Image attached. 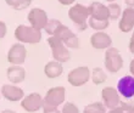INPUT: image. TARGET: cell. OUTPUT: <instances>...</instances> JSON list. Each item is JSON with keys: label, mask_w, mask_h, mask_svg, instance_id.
Returning <instances> with one entry per match:
<instances>
[{"label": "cell", "mask_w": 134, "mask_h": 113, "mask_svg": "<svg viewBox=\"0 0 134 113\" xmlns=\"http://www.w3.org/2000/svg\"><path fill=\"white\" fill-rule=\"evenodd\" d=\"M15 38L22 44H38L42 40V32L32 26L20 25L15 29Z\"/></svg>", "instance_id": "cell-1"}, {"label": "cell", "mask_w": 134, "mask_h": 113, "mask_svg": "<svg viewBox=\"0 0 134 113\" xmlns=\"http://www.w3.org/2000/svg\"><path fill=\"white\" fill-rule=\"evenodd\" d=\"M68 17L74 25L78 27L79 31H85L88 28V6H84L82 4H76L68 10Z\"/></svg>", "instance_id": "cell-2"}, {"label": "cell", "mask_w": 134, "mask_h": 113, "mask_svg": "<svg viewBox=\"0 0 134 113\" xmlns=\"http://www.w3.org/2000/svg\"><path fill=\"white\" fill-rule=\"evenodd\" d=\"M48 44L51 47V52H53V57L55 61L60 62V63H65V62L70 61L71 52L68 47H66V45L61 41V39L54 35H49Z\"/></svg>", "instance_id": "cell-3"}, {"label": "cell", "mask_w": 134, "mask_h": 113, "mask_svg": "<svg viewBox=\"0 0 134 113\" xmlns=\"http://www.w3.org/2000/svg\"><path fill=\"white\" fill-rule=\"evenodd\" d=\"M105 67L110 73H117L123 67V58L116 47H107L105 52Z\"/></svg>", "instance_id": "cell-4"}, {"label": "cell", "mask_w": 134, "mask_h": 113, "mask_svg": "<svg viewBox=\"0 0 134 113\" xmlns=\"http://www.w3.org/2000/svg\"><path fill=\"white\" fill-rule=\"evenodd\" d=\"M53 35L61 39V41L64 43L65 45H66V47H68V49H78L79 47L78 37L67 26L62 25V23L56 28V31L54 32Z\"/></svg>", "instance_id": "cell-5"}, {"label": "cell", "mask_w": 134, "mask_h": 113, "mask_svg": "<svg viewBox=\"0 0 134 113\" xmlns=\"http://www.w3.org/2000/svg\"><path fill=\"white\" fill-rule=\"evenodd\" d=\"M89 79H90V69L85 66L74 68V69L70 71V73L67 75V81L76 88L87 84Z\"/></svg>", "instance_id": "cell-6"}, {"label": "cell", "mask_w": 134, "mask_h": 113, "mask_svg": "<svg viewBox=\"0 0 134 113\" xmlns=\"http://www.w3.org/2000/svg\"><path fill=\"white\" fill-rule=\"evenodd\" d=\"M26 57H27V49L23 44L17 43L10 47L7 52V61L10 64H16V66H22L25 63Z\"/></svg>", "instance_id": "cell-7"}, {"label": "cell", "mask_w": 134, "mask_h": 113, "mask_svg": "<svg viewBox=\"0 0 134 113\" xmlns=\"http://www.w3.org/2000/svg\"><path fill=\"white\" fill-rule=\"evenodd\" d=\"M27 20H28L29 25L32 26L33 28H37L39 31L45 28L46 23L49 21L46 12L44 10H42V9H39V7H35V9H32L29 11Z\"/></svg>", "instance_id": "cell-8"}, {"label": "cell", "mask_w": 134, "mask_h": 113, "mask_svg": "<svg viewBox=\"0 0 134 113\" xmlns=\"http://www.w3.org/2000/svg\"><path fill=\"white\" fill-rule=\"evenodd\" d=\"M65 99H66V90H65V88L64 86H55V88H51L46 91L43 100L48 105L59 107L61 103L65 102Z\"/></svg>", "instance_id": "cell-9"}, {"label": "cell", "mask_w": 134, "mask_h": 113, "mask_svg": "<svg viewBox=\"0 0 134 113\" xmlns=\"http://www.w3.org/2000/svg\"><path fill=\"white\" fill-rule=\"evenodd\" d=\"M43 102H44V100H43L42 95H39L38 92H32L21 100V107L27 112L33 113L42 108Z\"/></svg>", "instance_id": "cell-10"}, {"label": "cell", "mask_w": 134, "mask_h": 113, "mask_svg": "<svg viewBox=\"0 0 134 113\" xmlns=\"http://www.w3.org/2000/svg\"><path fill=\"white\" fill-rule=\"evenodd\" d=\"M101 99H102L104 106H105L106 108H109V110L116 108V107L121 103L120 94L117 91V89L111 88V86H106V88L102 89Z\"/></svg>", "instance_id": "cell-11"}, {"label": "cell", "mask_w": 134, "mask_h": 113, "mask_svg": "<svg viewBox=\"0 0 134 113\" xmlns=\"http://www.w3.org/2000/svg\"><path fill=\"white\" fill-rule=\"evenodd\" d=\"M0 94L4 99H6L10 102H17L25 97V92L21 88L16 86L15 84H5L0 90Z\"/></svg>", "instance_id": "cell-12"}, {"label": "cell", "mask_w": 134, "mask_h": 113, "mask_svg": "<svg viewBox=\"0 0 134 113\" xmlns=\"http://www.w3.org/2000/svg\"><path fill=\"white\" fill-rule=\"evenodd\" d=\"M117 91L126 99H131L134 96V77L124 75L117 83Z\"/></svg>", "instance_id": "cell-13"}, {"label": "cell", "mask_w": 134, "mask_h": 113, "mask_svg": "<svg viewBox=\"0 0 134 113\" xmlns=\"http://www.w3.org/2000/svg\"><path fill=\"white\" fill-rule=\"evenodd\" d=\"M90 44H92V46L94 49L104 50V49H107V47L111 46L112 39H111V37H110L107 33L100 31V32H95L90 37Z\"/></svg>", "instance_id": "cell-14"}, {"label": "cell", "mask_w": 134, "mask_h": 113, "mask_svg": "<svg viewBox=\"0 0 134 113\" xmlns=\"http://www.w3.org/2000/svg\"><path fill=\"white\" fill-rule=\"evenodd\" d=\"M118 28L123 33H129L134 29V7H127L126 10H123Z\"/></svg>", "instance_id": "cell-15"}, {"label": "cell", "mask_w": 134, "mask_h": 113, "mask_svg": "<svg viewBox=\"0 0 134 113\" xmlns=\"http://www.w3.org/2000/svg\"><path fill=\"white\" fill-rule=\"evenodd\" d=\"M89 17L95 20H109V10L104 4L94 1L88 6Z\"/></svg>", "instance_id": "cell-16"}, {"label": "cell", "mask_w": 134, "mask_h": 113, "mask_svg": "<svg viewBox=\"0 0 134 113\" xmlns=\"http://www.w3.org/2000/svg\"><path fill=\"white\" fill-rule=\"evenodd\" d=\"M7 79L10 80L11 84H20L25 80L26 78V69L22 66H16V64H11L7 68L6 72Z\"/></svg>", "instance_id": "cell-17"}, {"label": "cell", "mask_w": 134, "mask_h": 113, "mask_svg": "<svg viewBox=\"0 0 134 113\" xmlns=\"http://www.w3.org/2000/svg\"><path fill=\"white\" fill-rule=\"evenodd\" d=\"M64 72V67H62V63L57 62V61H50L45 64L44 67V74L46 75L50 79H55V78L60 77Z\"/></svg>", "instance_id": "cell-18"}, {"label": "cell", "mask_w": 134, "mask_h": 113, "mask_svg": "<svg viewBox=\"0 0 134 113\" xmlns=\"http://www.w3.org/2000/svg\"><path fill=\"white\" fill-rule=\"evenodd\" d=\"M90 77H92V80L93 83L95 85H100V84H104L106 81V79H107V75H106V73L104 72V69L100 67H95L94 69L92 71V74H90Z\"/></svg>", "instance_id": "cell-19"}, {"label": "cell", "mask_w": 134, "mask_h": 113, "mask_svg": "<svg viewBox=\"0 0 134 113\" xmlns=\"http://www.w3.org/2000/svg\"><path fill=\"white\" fill-rule=\"evenodd\" d=\"M88 26L90 28L95 29L96 32L104 31L109 27V20H95V18H88Z\"/></svg>", "instance_id": "cell-20"}, {"label": "cell", "mask_w": 134, "mask_h": 113, "mask_svg": "<svg viewBox=\"0 0 134 113\" xmlns=\"http://www.w3.org/2000/svg\"><path fill=\"white\" fill-rule=\"evenodd\" d=\"M83 113H106V107L102 102H93L84 107Z\"/></svg>", "instance_id": "cell-21"}, {"label": "cell", "mask_w": 134, "mask_h": 113, "mask_svg": "<svg viewBox=\"0 0 134 113\" xmlns=\"http://www.w3.org/2000/svg\"><path fill=\"white\" fill-rule=\"evenodd\" d=\"M5 1H6V4L9 6L14 7L15 10L17 11L27 9L31 5V3H32V0H5Z\"/></svg>", "instance_id": "cell-22"}, {"label": "cell", "mask_w": 134, "mask_h": 113, "mask_svg": "<svg viewBox=\"0 0 134 113\" xmlns=\"http://www.w3.org/2000/svg\"><path fill=\"white\" fill-rule=\"evenodd\" d=\"M107 10H109V20H117L120 17V15L122 14V9L116 3H110Z\"/></svg>", "instance_id": "cell-23"}, {"label": "cell", "mask_w": 134, "mask_h": 113, "mask_svg": "<svg viewBox=\"0 0 134 113\" xmlns=\"http://www.w3.org/2000/svg\"><path fill=\"white\" fill-rule=\"evenodd\" d=\"M109 113H134V106L133 105H129V103L121 102L116 108L110 110Z\"/></svg>", "instance_id": "cell-24"}, {"label": "cell", "mask_w": 134, "mask_h": 113, "mask_svg": "<svg viewBox=\"0 0 134 113\" xmlns=\"http://www.w3.org/2000/svg\"><path fill=\"white\" fill-rule=\"evenodd\" d=\"M61 25V22L59 21V20H55V18H51V20H49L48 21V23H46L45 26V32L49 34V35H53L54 32L56 31V28L59 27V26Z\"/></svg>", "instance_id": "cell-25"}, {"label": "cell", "mask_w": 134, "mask_h": 113, "mask_svg": "<svg viewBox=\"0 0 134 113\" xmlns=\"http://www.w3.org/2000/svg\"><path fill=\"white\" fill-rule=\"evenodd\" d=\"M61 113H79V110L78 107L72 102H66L62 107V111Z\"/></svg>", "instance_id": "cell-26"}, {"label": "cell", "mask_w": 134, "mask_h": 113, "mask_svg": "<svg viewBox=\"0 0 134 113\" xmlns=\"http://www.w3.org/2000/svg\"><path fill=\"white\" fill-rule=\"evenodd\" d=\"M43 113H61L60 111L57 110V107L51 106V105H48V103L43 102Z\"/></svg>", "instance_id": "cell-27"}, {"label": "cell", "mask_w": 134, "mask_h": 113, "mask_svg": "<svg viewBox=\"0 0 134 113\" xmlns=\"http://www.w3.org/2000/svg\"><path fill=\"white\" fill-rule=\"evenodd\" d=\"M7 33V27H6V23L3 21H0V39L4 38V37L6 35Z\"/></svg>", "instance_id": "cell-28"}, {"label": "cell", "mask_w": 134, "mask_h": 113, "mask_svg": "<svg viewBox=\"0 0 134 113\" xmlns=\"http://www.w3.org/2000/svg\"><path fill=\"white\" fill-rule=\"evenodd\" d=\"M129 51L132 53H134V29H133V34H132V38L129 40Z\"/></svg>", "instance_id": "cell-29"}, {"label": "cell", "mask_w": 134, "mask_h": 113, "mask_svg": "<svg viewBox=\"0 0 134 113\" xmlns=\"http://www.w3.org/2000/svg\"><path fill=\"white\" fill-rule=\"evenodd\" d=\"M61 5H64V6H68V5H72V4L76 1V0H57Z\"/></svg>", "instance_id": "cell-30"}, {"label": "cell", "mask_w": 134, "mask_h": 113, "mask_svg": "<svg viewBox=\"0 0 134 113\" xmlns=\"http://www.w3.org/2000/svg\"><path fill=\"white\" fill-rule=\"evenodd\" d=\"M127 7H134V0H124Z\"/></svg>", "instance_id": "cell-31"}, {"label": "cell", "mask_w": 134, "mask_h": 113, "mask_svg": "<svg viewBox=\"0 0 134 113\" xmlns=\"http://www.w3.org/2000/svg\"><path fill=\"white\" fill-rule=\"evenodd\" d=\"M129 71H131L132 75L134 77V58L131 61V64H129Z\"/></svg>", "instance_id": "cell-32"}, {"label": "cell", "mask_w": 134, "mask_h": 113, "mask_svg": "<svg viewBox=\"0 0 134 113\" xmlns=\"http://www.w3.org/2000/svg\"><path fill=\"white\" fill-rule=\"evenodd\" d=\"M1 113H16L15 111H11V110H4Z\"/></svg>", "instance_id": "cell-33"}, {"label": "cell", "mask_w": 134, "mask_h": 113, "mask_svg": "<svg viewBox=\"0 0 134 113\" xmlns=\"http://www.w3.org/2000/svg\"><path fill=\"white\" fill-rule=\"evenodd\" d=\"M106 1H109V3H113L115 0H106Z\"/></svg>", "instance_id": "cell-34"}, {"label": "cell", "mask_w": 134, "mask_h": 113, "mask_svg": "<svg viewBox=\"0 0 134 113\" xmlns=\"http://www.w3.org/2000/svg\"><path fill=\"white\" fill-rule=\"evenodd\" d=\"M0 99H1V94H0Z\"/></svg>", "instance_id": "cell-35"}]
</instances>
